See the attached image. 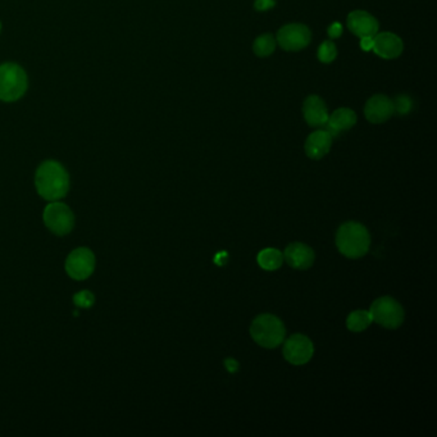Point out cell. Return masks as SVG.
I'll list each match as a JSON object with an SVG mask.
<instances>
[{"label":"cell","instance_id":"obj_1","mask_svg":"<svg viewBox=\"0 0 437 437\" xmlns=\"http://www.w3.org/2000/svg\"><path fill=\"white\" fill-rule=\"evenodd\" d=\"M35 184L40 196L49 202H56L69 193V176L60 163L47 161L38 168Z\"/></svg>","mask_w":437,"mask_h":437},{"label":"cell","instance_id":"obj_2","mask_svg":"<svg viewBox=\"0 0 437 437\" xmlns=\"http://www.w3.org/2000/svg\"><path fill=\"white\" fill-rule=\"evenodd\" d=\"M370 236L366 226L359 222H345L336 233V246L342 255L358 259L368 253Z\"/></svg>","mask_w":437,"mask_h":437},{"label":"cell","instance_id":"obj_3","mask_svg":"<svg viewBox=\"0 0 437 437\" xmlns=\"http://www.w3.org/2000/svg\"><path fill=\"white\" fill-rule=\"evenodd\" d=\"M253 340L262 348L274 349L281 345L286 335L283 322L273 314H261L250 326Z\"/></svg>","mask_w":437,"mask_h":437},{"label":"cell","instance_id":"obj_4","mask_svg":"<svg viewBox=\"0 0 437 437\" xmlns=\"http://www.w3.org/2000/svg\"><path fill=\"white\" fill-rule=\"evenodd\" d=\"M27 90V76L20 66L5 63L0 66V100L16 102Z\"/></svg>","mask_w":437,"mask_h":437},{"label":"cell","instance_id":"obj_5","mask_svg":"<svg viewBox=\"0 0 437 437\" xmlns=\"http://www.w3.org/2000/svg\"><path fill=\"white\" fill-rule=\"evenodd\" d=\"M369 313L373 321L389 330H395L400 327L405 318V313L401 304L390 296H382L373 301Z\"/></svg>","mask_w":437,"mask_h":437},{"label":"cell","instance_id":"obj_6","mask_svg":"<svg viewBox=\"0 0 437 437\" xmlns=\"http://www.w3.org/2000/svg\"><path fill=\"white\" fill-rule=\"evenodd\" d=\"M44 222L51 233L63 236L72 231L75 226V215L63 203L53 202L44 211Z\"/></svg>","mask_w":437,"mask_h":437},{"label":"cell","instance_id":"obj_7","mask_svg":"<svg viewBox=\"0 0 437 437\" xmlns=\"http://www.w3.org/2000/svg\"><path fill=\"white\" fill-rule=\"evenodd\" d=\"M283 357L294 366L307 364L314 354V345L309 338L301 333L290 336L283 344Z\"/></svg>","mask_w":437,"mask_h":437},{"label":"cell","instance_id":"obj_8","mask_svg":"<svg viewBox=\"0 0 437 437\" xmlns=\"http://www.w3.org/2000/svg\"><path fill=\"white\" fill-rule=\"evenodd\" d=\"M95 270V255L88 248H78L69 254L66 271L73 280H86Z\"/></svg>","mask_w":437,"mask_h":437},{"label":"cell","instance_id":"obj_9","mask_svg":"<svg viewBox=\"0 0 437 437\" xmlns=\"http://www.w3.org/2000/svg\"><path fill=\"white\" fill-rule=\"evenodd\" d=\"M311 39V29L300 23L286 25L277 32L279 45L287 51H298L308 47Z\"/></svg>","mask_w":437,"mask_h":437},{"label":"cell","instance_id":"obj_10","mask_svg":"<svg viewBox=\"0 0 437 437\" xmlns=\"http://www.w3.org/2000/svg\"><path fill=\"white\" fill-rule=\"evenodd\" d=\"M348 29L358 38H373L379 32V22L364 10H354L348 16Z\"/></svg>","mask_w":437,"mask_h":437},{"label":"cell","instance_id":"obj_11","mask_svg":"<svg viewBox=\"0 0 437 437\" xmlns=\"http://www.w3.org/2000/svg\"><path fill=\"white\" fill-rule=\"evenodd\" d=\"M283 258L286 263L299 271L311 268L316 259V254L311 246L303 243H292L285 249Z\"/></svg>","mask_w":437,"mask_h":437},{"label":"cell","instance_id":"obj_12","mask_svg":"<svg viewBox=\"0 0 437 437\" xmlns=\"http://www.w3.org/2000/svg\"><path fill=\"white\" fill-rule=\"evenodd\" d=\"M394 113V103L390 97L385 95L370 97L364 108L366 118L372 123L386 122Z\"/></svg>","mask_w":437,"mask_h":437},{"label":"cell","instance_id":"obj_13","mask_svg":"<svg viewBox=\"0 0 437 437\" xmlns=\"http://www.w3.org/2000/svg\"><path fill=\"white\" fill-rule=\"evenodd\" d=\"M373 51L385 59H394L403 53V41L391 32H381L373 36Z\"/></svg>","mask_w":437,"mask_h":437},{"label":"cell","instance_id":"obj_14","mask_svg":"<svg viewBox=\"0 0 437 437\" xmlns=\"http://www.w3.org/2000/svg\"><path fill=\"white\" fill-rule=\"evenodd\" d=\"M355 122L357 115L351 109L340 108L329 116V121L321 128L327 131L331 137H336L340 135L341 131H346L354 126Z\"/></svg>","mask_w":437,"mask_h":437},{"label":"cell","instance_id":"obj_15","mask_svg":"<svg viewBox=\"0 0 437 437\" xmlns=\"http://www.w3.org/2000/svg\"><path fill=\"white\" fill-rule=\"evenodd\" d=\"M303 113L307 123L311 127L321 128L329 121V112L324 102L317 95H311L304 102Z\"/></svg>","mask_w":437,"mask_h":437},{"label":"cell","instance_id":"obj_16","mask_svg":"<svg viewBox=\"0 0 437 437\" xmlns=\"http://www.w3.org/2000/svg\"><path fill=\"white\" fill-rule=\"evenodd\" d=\"M332 137L324 130H318L311 134L305 141V153L311 159L318 161L330 152Z\"/></svg>","mask_w":437,"mask_h":437},{"label":"cell","instance_id":"obj_17","mask_svg":"<svg viewBox=\"0 0 437 437\" xmlns=\"http://www.w3.org/2000/svg\"><path fill=\"white\" fill-rule=\"evenodd\" d=\"M258 264L265 271H276L279 270L283 263V255L280 250L267 248L258 254Z\"/></svg>","mask_w":437,"mask_h":437},{"label":"cell","instance_id":"obj_18","mask_svg":"<svg viewBox=\"0 0 437 437\" xmlns=\"http://www.w3.org/2000/svg\"><path fill=\"white\" fill-rule=\"evenodd\" d=\"M373 322L370 313L367 311H351L346 320V327L353 332H362L368 329L369 324Z\"/></svg>","mask_w":437,"mask_h":437},{"label":"cell","instance_id":"obj_19","mask_svg":"<svg viewBox=\"0 0 437 437\" xmlns=\"http://www.w3.org/2000/svg\"><path fill=\"white\" fill-rule=\"evenodd\" d=\"M276 48V40L271 34H265L254 41V53L258 57H268Z\"/></svg>","mask_w":437,"mask_h":437},{"label":"cell","instance_id":"obj_20","mask_svg":"<svg viewBox=\"0 0 437 437\" xmlns=\"http://www.w3.org/2000/svg\"><path fill=\"white\" fill-rule=\"evenodd\" d=\"M338 56V50L333 43L324 41L318 49V59L323 63H331Z\"/></svg>","mask_w":437,"mask_h":437},{"label":"cell","instance_id":"obj_21","mask_svg":"<svg viewBox=\"0 0 437 437\" xmlns=\"http://www.w3.org/2000/svg\"><path fill=\"white\" fill-rule=\"evenodd\" d=\"M394 103V112H398L400 116H405L412 112L413 109V100L408 95H398L395 97Z\"/></svg>","mask_w":437,"mask_h":437},{"label":"cell","instance_id":"obj_22","mask_svg":"<svg viewBox=\"0 0 437 437\" xmlns=\"http://www.w3.org/2000/svg\"><path fill=\"white\" fill-rule=\"evenodd\" d=\"M73 303L78 308L88 309V308H91L94 305L95 298H94V295L91 292H88V290H84V292H78L73 296Z\"/></svg>","mask_w":437,"mask_h":437},{"label":"cell","instance_id":"obj_23","mask_svg":"<svg viewBox=\"0 0 437 437\" xmlns=\"http://www.w3.org/2000/svg\"><path fill=\"white\" fill-rule=\"evenodd\" d=\"M274 5H276L274 0H255V4H254L255 10H261V12L271 10Z\"/></svg>","mask_w":437,"mask_h":437},{"label":"cell","instance_id":"obj_24","mask_svg":"<svg viewBox=\"0 0 437 437\" xmlns=\"http://www.w3.org/2000/svg\"><path fill=\"white\" fill-rule=\"evenodd\" d=\"M341 34H342V26L339 22H335L332 23L330 27H329V36L332 39H336V38H340Z\"/></svg>","mask_w":437,"mask_h":437},{"label":"cell","instance_id":"obj_25","mask_svg":"<svg viewBox=\"0 0 437 437\" xmlns=\"http://www.w3.org/2000/svg\"><path fill=\"white\" fill-rule=\"evenodd\" d=\"M360 48L363 49L364 51H369L373 48V38H362L360 39Z\"/></svg>","mask_w":437,"mask_h":437},{"label":"cell","instance_id":"obj_26","mask_svg":"<svg viewBox=\"0 0 437 437\" xmlns=\"http://www.w3.org/2000/svg\"><path fill=\"white\" fill-rule=\"evenodd\" d=\"M224 366L230 373H235L239 369V363L235 359H227L224 362Z\"/></svg>","mask_w":437,"mask_h":437},{"label":"cell","instance_id":"obj_27","mask_svg":"<svg viewBox=\"0 0 437 437\" xmlns=\"http://www.w3.org/2000/svg\"><path fill=\"white\" fill-rule=\"evenodd\" d=\"M226 258H227V254L222 252V253H220L217 255V257H215V259H214V261H215V263H217L218 265H222V264H224V262H226V261H224Z\"/></svg>","mask_w":437,"mask_h":437},{"label":"cell","instance_id":"obj_28","mask_svg":"<svg viewBox=\"0 0 437 437\" xmlns=\"http://www.w3.org/2000/svg\"><path fill=\"white\" fill-rule=\"evenodd\" d=\"M0 27H1V25H0Z\"/></svg>","mask_w":437,"mask_h":437}]
</instances>
